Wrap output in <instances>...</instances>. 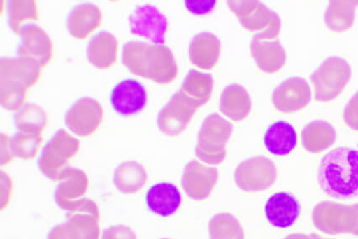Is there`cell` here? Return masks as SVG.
Here are the masks:
<instances>
[{
    "label": "cell",
    "mask_w": 358,
    "mask_h": 239,
    "mask_svg": "<svg viewBox=\"0 0 358 239\" xmlns=\"http://www.w3.org/2000/svg\"><path fill=\"white\" fill-rule=\"evenodd\" d=\"M122 62L136 76L158 85H169L178 76L177 62L164 45L129 41L123 48Z\"/></svg>",
    "instance_id": "1"
},
{
    "label": "cell",
    "mask_w": 358,
    "mask_h": 239,
    "mask_svg": "<svg viewBox=\"0 0 358 239\" xmlns=\"http://www.w3.org/2000/svg\"><path fill=\"white\" fill-rule=\"evenodd\" d=\"M318 183L332 198L358 196V151L341 146L324 155L319 166Z\"/></svg>",
    "instance_id": "2"
},
{
    "label": "cell",
    "mask_w": 358,
    "mask_h": 239,
    "mask_svg": "<svg viewBox=\"0 0 358 239\" xmlns=\"http://www.w3.org/2000/svg\"><path fill=\"white\" fill-rule=\"evenodd\" d=\"M41 66L31 58L2 57L0 61V102L6 110L17 111L27 91L38 83Z\"/></svg>",
    "instance_id": "3"
},
{
    "label": "cell",
    "mask_w": 358,
    "mask_h": 239,
    "mask_svg": "<svg viewBox=\"0 0 358 239\" xmlns=\"http://www.w3.org/2000/svg\"><path fill=\"white\" fill-rule=\"evenodd\" d=\"M227 6L245 30L257 32L261 40H276L281 32L280 15L264 3L254 0H231Z\"/></svg>",
    "instance_id": "4"
},
{
    "label": "cell",
    "mask_w": 358,
    "mask_h": 239,
    "mask_svg": "<svg viewBox=\"0 0 358 239\" xmlns=\"http://www.w3.org/2000/svg\"><path fill=\"white\" fill-rule=\"evenodd\" d=\"M233 125L219 114H211L203 121L195 148L196 156L203 163L219 165L227 157V144L230 140Z\"/></svg>",
    "instance_id": "5"
},
{
    "label": "cell",
    "mask_w": 358,
    "mask_h": 239,
    "mask_svg": "<svg viewBox=\"0 0 358 239\" xmlns=\"http://www.w3.org/2000/svg\"><path fill=\"white\" fill-rule=\"evenodd\" d=\"M312 221L316 229L328 235L351 234L358 237V203L343 205L320 201L313 209Z\"/></svg>",
    "instance_id": "6"
},
{
    "label": "cell",
    "mask_w": 358,
    "mask_h": 239,
    "mask_svg": "<svg viewBox=\"0 0 358 239\" xmlns=\"http://www.w3.org/2000/svg\"><path fill=\"white\" fill-rule=\"evenodd\" d=\"M352 78V68L348 62L339 57H328L310 75L315 99L320 102H329L343 93Z\"/></svg>",
    "instance_id": "7"
},
{
    "label": "cell",
    "mask_w": 358,
    "mask_h": 239,
    "mask_svg": "<svg viewBox=\"0 0 358 239\" xmlns=\"http://www.w3.org/2000/svg\"><path fill=\"white\" fill-rule=\"evenodd\" d=\"M80 149V142L64 129H59L44 146L38 166L45 177L58 182L62 170Z\"/></svg>",
    "instance_id": "8"
},
{
    "label": "cell",
    "mask_w": 358,
    "mask_h": 239,
    "mask_svg": "<svg viewBox=\"0 0 358 239\" xmlns=\"http://www.w3.org/2000/svg\"><path fill=\"white\" fill-rule=\"evenodd\" d=\"M201 107L196 100L178 90L158 114L157 127L166 136H179L188 128L195 113Z\"/></svg>",
    "instance_id": "9"
},
{
    "label": "cell",
    "mask_w": 358,
    "mask_h": 239,
    "mask_svg": "<svg viewBox=\"0 0 358 239\" xmlns=\"http://www.w3.org/2000/svg\"><path fill=\"white\" fill-rule=\"evenodd\" d=\"M277 178L275 163L264 156L245 159L236 167L234 173L236 186L245 192L268 190L276 182Z\"/></svg>",
    "instance_id": "10"
},
{
    "label": "cell",
    "mask_w": 358,
    "mask_h": 239,
    "mask_svg": "<svg viewBox=\"0 0 358 239\" xmlns=\"http://www.w3.org/2000/svg\"><path fill=\"white\" fill-rule=\"evenodd\" d=\"M103 119V109L98 100L85 97L77 100L66 113V127L76 135L87 137L97 131Z\"/></svg>",
    "instance_id": "11"
},
{
    "label": "cell",
    "mask_w": 358,
    "mask_h": 239,
    "mask_svg": "<svg viewBox=\"0 0 358 239\" xmlns=\"http://www.w3.org/2000/svg\"><path fill=\"white\" fill-rule=\"evenodd\" d=\"M131 34L143 37L156 45L165 43L168 20L151 5L141 6L129 18Z\"/></svg>",
    "instance_id": "12"
},
{
    "label": "cell",
    "mask_w": 358,
    "mask_h": 239,
    "mask_svg": "<svg viewBox=\"0 0 358 239\" xmlns=\"http://www.w3.org/2000/svg\"><path fill=\"white\" fill-rule=\"evenodd\" d=\"M218 179L219 171L216 168L208 167L197 161H192L187 163L181 182L189 198L203 200L210 196Z\"/></svg>",
    "instance_id": "13"
},
{
    "label": "cell",
    "mask_w": 358,
    "mask_h": 239,
    "mask_svg": "<svg viewBox=\"0 0 358 239\" xmlns=\"http://www.w3.org/2000/svg\"><path fill=\"white\" fill-rule=\"evenodd\" d=\"M101 215L87 212L66 213V221L51 230L48 239H99Z\"/></svg>",
    "instance_id": "14"
},
{
    "label": "cell",
    "mask_w": 358,
    "mask_h": 239,
    "mask_svg": "<svg viewBox=\"0 0 358 239\" xmlns=\"http://www.w3.org/2000/svg\"><path fill=\"white\" fill-rule=\"evenodd\" d=\"M311 98L309 83L302 78L293 77L282 82L273 90L272 102L278 111L292 113L306 107Z\"/></svg>",
    "instance_id": "15"
},
{
    "label": "cell",
    "mask_w": 358,
    "mask_h": 239,
    "mask_svg": "<svg viewBox=\"0 0 358 239\" xmlns=\"http://www.w3.org/2000/svg\"><path fill=\"white\" fill-rule=\"evenodd\" d=\"M20 36L22 39L17 50L20 57L36 60L41 69L50 64L53 57V44L43 28L35 24L24 25Z\"/></svg>",
    "instance_id": "16"
},
{
    "label": "cell",
    "mask_w": 358,
    "mask_h": 239,
    "mask_svg": "<svg viewBox=\"0 0 358 239\" xmlns=\"http://www.w3.org/2000/svg\"><path fill=\"white\" fill-rule=\"evenodd\" d=\"M148 102L145 87L136 79H124L116 85L110 94V103L114 111L122 116L138 114Z\"/></svg>",
    "instance_id": "17"
},
{
    "label": "cell",
    "mask_w": 358,
    "mask_h": 239,
    "mask_svg": "<svg viewBox=\"0 0 358 239\" xmlns=\"http://www.w3.org/2000/svg\"><path fill=\"white\" fill-rule=\"evenodd\" d=\"M55 191V200L58 207L64 211H72L73 205L83 198L89 188V179L81 170L73 167H66L62 170L58 178Z\"/></svg>",
    "instance_id": "18"
},
{
    "label": "cell",
    "mask_w": 358,
    "mask_h": 239,
    "mask_svg": "<svg viewBox=\"0 0 358 239\" xmlns=\"http://www.w3.org/2000/svg\"><path fill=\"white\" fill-rule=\"evenodd\" d=\"M301 207L296 197L288 192H278L266 201L265 214L275 228H288L296 222Z\"/></svg>",
    "instance_id": "19"
},
{
    "label": "cell",
    "mask_w": 358,
    "mask_h": 239,
    "mask_svg": "<svg viewBox=\"0 0 358 239\" xmlns=\"http://www.w3.org/2000/svg\"><path fill=\"white\" fill-rule=\"evenodd\" d=\"M251 53L257 66L262 72L277 73L285 65L286 52L278 39L261 40L254 36L251 43Z\"/></svg>",
    "instance_id": "20"
},
{
    "label": "cell",
    "mask_w": 358,
    "mask_h": 239,
    "mask_svg": "<svg viewBox=\"0 0 358 239\" xmlns=\"http://www.w3.org/2000/svg\"><path fill=\"white\" fill-rule=\"evenodd\" d=\"M148 207L152 213L162 217L173 215L182 203L180 191L172 183L154 184L145 196Z\"/></svg>",
    "instance_id": "21"
},
{
    "label": "cell",
    "mask_w": 358,
    "mask_h": 239,
    "mask_svg": "<svg viewBox=\"0 0 358 239\" xmlns=\"http://www.w3.org/2000/svg\"><path fill=\"white\" fill-rule=\"evenodd\" d=\"M103 14L94 4H80L70 12L66 27L70 35L79 40L86 39L91 33L101 27Z\"/></svg>",
    "instance_id": "22"
},
{
    "label": "cell",
    "mask_w": 358,
    "mask_h": 239,
    "mask_svg": "<svg viewBox=\"0 0 358 239\" xmlns=\"http://www.w3.org/2000/svg\"><path fill=\"white\" fill-rule=\"evenodd\" d=\"M222 44L218 37L210 32L199 33L189 45L191 62L197 68L211 70L218 64Z\"/></svg>",
    "instance_id": "23"
},
{
    "label": "cell",
    "mask_w": 358,
    "mask_h": 239,
    "mask_svg": "<svg viewBox=\"0 0 358 239\" xmlns=\"http://www.w3.org/2000/svg\"><path fill=\"white\" fill-rule=\"evenodd\" d=\"M118 47V41L114 35L108 32H99L87 45V60L98 69H110L117 60Z\"/></svg>",
    "instance_id": "24"
},
{
    "label": "cell",
    "mask_w": 358,
    "mask_h": 239,
    "mask_svg": "<svg viewBox=\"0 0 358 239\" xmlns=\"http://www.w3.org/2000/svg\"><path fill=\"white\" fill-rule=\"evenodd\" d=\"M220 110L234 121L247 118L252 110V100L243 86L233 83L224 88L220 95Z\"/></svg>",
    "instance_id": "25"
},
{
    "label": "cell",
    "mask_w": 358,
    "mask_h": 239,
    "mask_svg": "<svg viewBox=\"0 0 358 239\" xmlns=\"http://www.w3.org/2000/svg\"><path fill=\"white\" fill-rule=\"evenodd\" d=\"M264 144L270 153L276 156H286L297 145V133L293 125L287 121H276L266 130Z\"/></svg>",
    "instance_id": "26"
},
{
    "label": "cell",
    "mask_w": 358,
    "mask_h": 239,
    "mask_svg": "<svg viewBox=\"0 0 358 239\" xmlns=\"http://www.w3.org/2000/svg\"><path fill=\"white\" fill-rule=\"evenodd\" d=\"M336 132L326 121H314L306 125L302 132L303 149L310 153H319L335 144Z\"/></svg>",
    "instance_id": "27"
},
{
    "label": "cell",
    "mask_w": 358,
    "mask_h": 239,
    "mask_svg": "<svg viewBox=\"0 0 358 239\" xmlns=\"http://www.w3.org/2000/svg\"><path fill=\"white\" fill-rule=\"evenodd\" d=\"M148 179L147 170L140 163L131 161L120 163L114 173V184L123 194H135L145 186Z\"/></svg>",
    "instance_id": "28"
},
{
    "label": "cell",
    "mask_w": 358,
    "mask_h": 239,
    "mask_svg": "<svg viewBox=\"0 0 358 239\" xmlns=\"http://www.w3.org/2000/svg\"><path fill=\"white\" fill-rule=\"evenodd\" d=\"M358 1L353 0H333L324 13V23L329 30L335 32H348L352 29L355 20Z\"/></svg>",
    "instance_id": "29"
},
{
    "label": "cell",
    "mask_w": 358,
    "mask_h": 239,
    "mask_svg": "<svg viewBox=\"0 0 358 239\" xmlns=\"http://www.w3.org/2000/svg\"><path fill=\"white\" fill-rule=\"evenodd\" d=\"M15 125L20 132L39 134L48 127V116L44 109L34 103H27L14 116Z\"/></svg>",
    "instance_id": "30"
},
{
    "label": "cell",
    "mask_w": 358,
    "mask_h": 239,
    "mask_svg": "<svg viewBox=\"0 0 358 239\" xmlns=\"http://www.w3.org/2000/svg\"><path fill=\"white\" fill-rule=\"evenodd\" d=\"M213 87L214 79L211 74L191 70L186 75L180 90L203 107L211 98Z\"/></svg>",
    "instance_id": "31"
},
{
    "label": "cell",
    "mask_w": 358,
    "mask_h": 239,
    "mask_svg": "<svg viewBox=\"0 0 358 239\" xmlns=\"http://www.w3.org/2000/svg\"><path fill=\"white\" fill-rule=\"evenodd\" d=\"M209 233L210 239H245L243 226L230 213H220L212 217Z\"/></svg>",
    "instance_id": "32"
},
{
    "label": "cell",
    "mask_w": 358,
    "mask_h": 239,
    "mask_svg": "<svg viewBox=\"0 0 358 239\" xmlns=\"http://www.w3.org/2000/svg\"><path fill=\"white\" fill-rule=\"evenodd\" d=\"M9 26L12 31L20 35L24 22L39 20L38 7L32 0H11L9 2Z\"/></svg>",
    "instance_id": "33"
},
{
    "label": "cell",
    "mask_w": 358,
    "mask_h": 239,
    "mask_svg": "<svg viewBox=\"0 0 358 239\" xmlns=\"http://www.w3.org/2000/svg\"><path fill=\"white\" fill-rule=\"evenodd\" d=\"M43 135L18 132L11 138V146L15 157L24 161L34 158L39 152Z\"/></svg>",
    "instance_id": "34"
},
{
    "label": "cell",
    "mask_w": 358,
    "mask_h": 239,
    "mask_svg": "<svg viewBox=\"0 0 358 239\" xmlns=\"http://www.w3.org/2000/svg\"><path fill=\"white\" fill-rule=\"evenodd\" d=\"M101 239H137L135 231L124 225L112 226L103 231Z\"/></svg>",
    "instance_id": "35"
},
{
    "label": "cell",
    "mask_w": 358,
    "mask_h": 239,
    "mask_svg": "<svg viewBox=\"0 0 358 239\" xmlns=\"http://www.w3.org/2000/svg\"><path fill=\"white\" fill-rule=\"evenodd\" d=\"M343 119L350 128L358 131V91L345 106Z\"/></svg>",
    "instance_id": "36"
},
{
    "label": "cell",
    "mask_w": 358,
    "mask_h": 239,
    "mask_svg": "<svg viewBox=\"0 0 358 239\" xmlns=\"http://www.w3.org/2000/svg\"><path fill=\"white\" fill-rule=\"evenodd\" d=\"M215 0H187L185 7L190 13L196 15H202L210 13L215 7Z\"/></svg>",
    "instance_id": "37"
},
{
    "label": "cell",
    "mask_w": 358,
    "mask_h": 239,
    "mask_svg": "<svg viewBox=\"0 0 358 239\" xmlns=\"http://www.w3.org/2000/svg\"><path fill=\"white\" fill-rule=\"evenodd\" d=\"M12 192H13V180L5 171H1V211H3L10 204Z\"/></svg>",
    "instance_id": "38"
},
{
    "label": "cell",
    "mask_w": 358,
    "mask_h": 239,
    "mask_svg": "<svg viewBox=\"0 0 358 239\" xmlns=\"http://www.w3.org/2000/svg\"><path fill=\"white\" fill-rule=\"evenodd\" d=\"M15 155L11 146V138L1 133V165L6 166L14 161Z\"/></svg>",
    "instance_id": "39"
},
{
    "label": "cell",
    "mask_w": 358,
    "mask_h": 239,
    "mask_svg": "<svg viewBox=\"0 0 358 239\" xmlns=\"http://www.w3.org/2000/svg\"><path fill=\"white\" fill-rule=\"evenodd\" d=\"M285 239H311L310 236L302 233H294L289 235Z\"/></svg>",
    "instance_id": "40"
},
{
    "label": "cell",
    "mask_w": 358,
    "mask_h": 239,
    "mask_svg": "<svg viewBox=\"0 0 358 239\" xmlns=\"http://www.w3.org/2000/svg\"><path fill=\"white\" fill-rule=\"evenodd\" d=\"M310 237L311 239H330V238H323V237L320 236V235L316 234V233L310 234Z\"/></svg>",
    "instance_id": "41"
},
{
    "label": "cell",
    "mask_w": 358,
    "mask_h": 239,
    "mask_svg": "<svg viewBox=\"0 0 358 239\" xmlns=\"http://www.w3.org/2000/svg\"><path fill=\"white\" fill-rule=\"evenodd\" d=\"M162 239H169V238H162Z\"/></svg>",
    "instance_id": "42"
}]
</instances>
